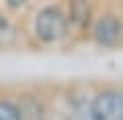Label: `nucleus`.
<instances>
[{
  "mask_svg": "<svg viewBox=\"0 0 123 120\" xmlns=\"http://www.w3.org/2000/svg\"><path fill=\"white\" fill-rule=\"evenodd\" d=\"M21 43V31H18L17 22L0 10V51H10Z\"/></svg>",
  "mask_w": 123,
  "mask_h": 120,
  "instance_id": "39448f33",
  "label": "nucleus"
},
{
  "mask_svg": "<svg viewBox=\"0 0 123 120\" xmlns=\"http://www.w3.org/2000/svg\"><path fill=\"white\" fill-rule=\"evenodd\" d=\"M2 2H4V8L8 12H21L31 0H2Z\"/></svg>",
  "mask_w": 123,
  "mask_h": 120,
  "instance_id": "0eeeda50",
  "label": "nucleus"
},
{
  "mask_svg": "<svg viewBox=\"0 0 123 120\" xmlns=\"http://www.w3.org/2000/svg\"><path fill=\"white\" fill-rule=\"evenodd\" d=\"M70 21L66 8L55 2L39 6L31 18V37L41 47H55L70 37Z\"/></svg>",
  "mask_w": 123,
  "mask_h": 120,
  "instance_id": "f257e3e1",
  "label": "nucleus"
},
{
  "mask_svg": "<svg viewBox=\"0 0 123 120\" xmlns=\"http://www.w3.org/2000/svg\"><path fill=\"white\" fill-rule=\"evenodd\" d=\"M66 14L72 33H86L94 21L92 0H66Z\"/></svg>",
  "mask_w": 123,
  "mask_h": 120,
  "instance_id": "20e7f679",
  "label": "nucleus"
},
{
  "mask_svg": "<svg viewBox=\"0 0 123 120\" xmlns=\"http://www.w3.org/2000/svg\"><path fill=\"white\" fill-rule=\"evenodd\" d=\"M0 120H27L17 98L0 96Z\"/></svg>",
  "mask_w": 123,
  "mask_h": 120,
  "instance_id": "423d86ee",
  "label": "nucleus"
},
{
  "mask_svg": "<svg viewBox=\"0 0 123 120\" xmlns=\"http://www.w3.org/2000/svg\"><path fill=\"white\" fill-rule=\"evenodd\" d=\"M92 120H123V90L117 86L101 88L90 98Z\"/></svg>",
  "mask_w": 123,
  "mask_h": 120,
  "instance_id": "7ed1b4c3",
  "label": "nucleus"
},
{
  "mask_svg": "<svg viewBox=\"0 0 123 120\" xmlns=\"http://www.w3.org/2000/svg\"><path fill=\"white\" fill-rule=\"evenodd\" d=\"M88 33L94 45L103 49H115L123 43V18L115 12H103L94 16Z\"/></svg>",
  "mask_w": 123,
  "mask_h": 120,
  "instance_id": "f03ea898",
  "label": "nucleus"
}]
</instances>
